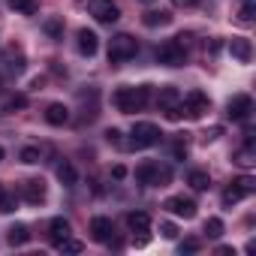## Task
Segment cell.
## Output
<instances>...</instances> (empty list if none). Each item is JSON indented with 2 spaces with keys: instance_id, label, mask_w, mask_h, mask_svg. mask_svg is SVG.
<instances>
[{
  "instance_id": "cell-25",
  "label": "cell",
  "mask_w": 256,
  "mask_h": 256,
  "mask_svg": "<svg viewBox=\"0 0 256 256\" xmlns=\"http://www.w3.org/2000/svg\"><path fill=\"white\" fill-rule=\"evenodd\" d=\"M253 16H256L253 0H238V22L241 24H253Z\"/></svg>"
},
{
  "instance_id": "cell-35",
  "label": "cell",
  "mask_w": 256,
  "mask_h": 256,
  "mask_svg": "<svg viewBox=\"0 0 256 256\" xmlns=\"http://www.w3.org/2000/svg\"><path fill=\"white\" fill-rule=\"evenodd\" d=\"M196 250H199V241H193V238L181 241V253H196Z\"/></svg>"
},
{
  "instance_id": "cell-29",
  "label": "cell",
  "mask_w": 256,
  "mask_h": 256,
  "mask_svg": "<svg viewBox=\"0 0 256 256\" xmlns=\"http://www.w3.org/2000/svg\"><path fill=\"white\" fill-rule=\"evenodd\" d=\"M205 235H208V238H220V235H223V220H220V217H208Z\"/></svg>"
},
{
  "instance_id": "cell-27",
  "label": "cell",
  "mask_w": 256,
  "mask_h": 256,
  "mask_svg": "<svg viewBox=\"0 0 256 256\" xmlns=\"http://www.w3.org/2000/svg\"><path fill=\"white\" fill-rule=\"evenodd\" d=\"M16 205H18L16 193H10L4 184H0V214H10V211H16Z\"/></svg>"
},
{
  "instance_id": "cell-16",
  "label": "cell",
  "mask_w": 256,
  "mask_h": 256,
  "mask_svg": "<svg viewBox=\"0 0 256 256\" xmlns=\"http://www.w3.org/2000/svg\"><path fill=\"white\" fill-rule=\"evenodd\" d=\"M46 120H48L52 126H64V124L70 120V108H66L64 102H52V106L46 108Z\"/></svg>"
},
{
  "instance_id": "cell-11",
  "label": "cell",
  "mask_w": 256,
  "mask_h": 256,
  "mask_svg": "<svg viewBox=\"0 0 256 256\" xmlns=\"http://www.w3.org/2000/svg\"><path fill=\"white\" fill-rule=\"evenodd\" d=\"M46 181L42 178H30V181H24L22 184V199L24 202H30V205H40V202H46Z\"/></svg>"
},
{
  "instance_id": "cell-5",
  "label": "cell",
  "mask_w": 256,
  "mask_h": 256,
  "mask_svg": "<svg viewBox=\"0 0 256 256\" xmlns=\"http://www.w3.org/2000/svg\"><path fill=\"white\" fill-rule=\"evenodd\" d=\"M157 60L163 66H184L187 64V48H184V40H166L160 48H157Z\"/></svg>"
},
{
  "instance_id": "cell-10",
  "label": "cell",
  "mask_w": 256,
  "mask_h": 256,
  "mask_svg": "<svg viewBox=\"0 0 256 256\" xmlns=\"http://www.w3.org/2000/svg\"><path fill=\"white\" fill-rule=\"evenodd\" d=\"M163 208L172 211L175 217H184V220H193V217H196V202L187 199V196H169V199L163 202Z\"/></svg>"
},
{
  "instance_id": "cell-23",
  "label": "cell",
  "mask_w": 256,
  "mask_h": 256,
  "mask_svg": "<svg viewBox=\"0 0 256 256\" xmlns=\"http://www.w3.org/2000/svg\"><path fill=\"white\" fill-rule=\"evenodd\" d=\"M187 184H190L196 193H205V190L211 187V178H208V172H202V169H193V172L187 175Z\"/></svg>"
},
{
  "instance_id": "cell-22",
  "label": "cell",
  "mask_w": 256,
  "mask_h": 256,
  "mask_svg": "<svg viewBox=\"0 0 256 256\" xmlns=\"http://www.w3.org/2000/svg\"><path fill=\"white\" fill-rule=\"evenodd\" d=\"M6 6L18 16H36L40 12V4L36 0H6Z\"/></svg>"
},
{
  "instance_id": "cell-4",
  "label": "cell",
  "mask_w": 256,
  "mask_h": 256,
  "mask_svg": "<svg viewBox=\"0 0 256 256\" xmlns=\"http://www.w3.org/2000/svg\"><path fill=\"white\" fill-rule=\"evenodd\" d=\"M181 118H190V120H199V118H205V112L211 108V100H208V94H202V90H190L187 96H181Z\"/></svg>"
},
{
  "instance_id": "cell-7",
  "label": "cell",
  "mask_w": 256,
  "mask_h": 256,
  "mask_svg": "<svg viewBox=\"0 0 256 256\" xmlns=\"http://www.w3.org/2000/svg\"><path fill=\"white\" fill-rule=\"evenodd\" d=\"M136 181L145 184V187H163V184L169 181V169H163L160 163L148 160V163H142V166L136 169Z\"/></svg>"
},
{
  "instance_id": "cell-28",
  "label": "cell",
  "mask_w": 256,
  "mask_h": 256,
  "mask_svg": "<svg viewBox=\"0 0 256 256\" xmlns=\"http://www.w3.org/2000/svg\"><path fill=\"white\" fill-rule=\"evenodd\" d=\"M18 157H22V163L36 166V163L42 160V151H40V148H22V154H18Z\"/></svg>"
},
{
  "instance_id": "cell-40",
  "label": "cell",
  "mask_w": 256,
  "mask_h": 256,
  "mask_svg": "<svg viewBox=\"0 0 256 256\" xmlns=\"http://www.w3.org/2000/svg\"><path fill=\"white\" fill-rule=\"evenodd\" d=\"M4 157H6V151H4V148H0V163H4Z\"/></svg>"
},
{
  "instance_id": "cell-20",
  "label": "cell",
  "mask_w": 256,
  "mask_h": 256,
  "mask_svg": "<svg viewBox=\"0 0 256 256\" xmlns=\"http://www.w3.org/2000/svg\"><path fill=\"white\" fill-rule=\"evenodd\" d=\"M232 163H235V166H241V169H253V166H256V151H253V145L238 148V151L232 154Z\"/></svg>"
},
{
  "instance_id": "cell-24",
  "label": "cell",
  "mask_w": 256,
  "mask_h": 256,
  "mask_svg": "<svg viewBox=\"0 0 256 256\" xmlns=\"http://www.w3.org/2000/svg\"><path fill=\"white\" fill-rule=\"evenodd\" d=\"M6 241H10L12 247H22V244H28V241H30V232H28V226H24V223H16V226L10 229Z\"/></svg>"
},
{
  "instance_id": "cell-8",
  "label": "cell",
  "mask_w": 256,
  "mask_h": 256,
  "mask_svg": "<svg viewBox=\"0 0 256 256\" xmlns=\"http://www.w3.org/2000/svg\"><path fill=\"white\" fill-rule=\"evenodd\" d=\"M88 12L100 24H114L120 18V6L114 4V0H88Z\"/></svg>"
},
{
  "instance_id": "cell-34",
  "label": "cell",
  "mask_w": 256,
  "mask_h": 256,
  "mask_svg": "<svg viewBox=\"0 0 256 256\" xmlns=\"http://www.w3.org/2000/svg\"><path fill=\"white\" fill-rule=\"evenodd\" d=\"M24 106H28V100H24V96H12V100H6L4 112H12V108H24Z\"/></svg>"
},
{
  "instance_id": "cell-30",
  "label": "cell",
  "mask_w": 256,
  "mask_h": 256,
  "mask_svg": "<svg viewBox=\"0 0 256 256\" xmlns=\"http://www.w3.org/2000/svg\"><path fill=\"white\" fill-rule=\"evenodd\" d=\"M58 250H64V253H82L84 244H82V241H72V238H64V241L58 244Z\"/></svg>"
},
{
  "instance_id": "cell-17",
  "label": "cell",
  "mask_w": 256,
  "mask_h": 256,
  "mask_svg": "<svg viewBox=\"0 0 256 256\" xmlns=\"http://www.w3.org/2000/svg\"><path fill=\"white\" fill-rule=\"evenodd\" d=\"M54 172H58V181H60L64 187H76V181H78V172H76V166H72L70 160H60Z\"/></svg>"
},
{
  "instance_id": "cell-36",
  "label": "cell",
  "mask_w": 256,
  "mask_h": 256,
  "mask_svg": "<svg viewBox=\"0 0 256 256\" xmlns=\"http://www.w3.org/2000/svg\"><path fill=\"white\" fill-rule=\"evenodd\" d=\"M196 4H199V0H172V6H178V10H190Z\"/></svg>"
},
{
  "instance_id": "cell-37",
  "label": "cell",
  "mask_w": 256,
  "mask_h": 256,
  "mask_svg": "<svg viewBox=\"0 0 256 256\" xmlns=\"http://www.w3.org/2000/svg\"><path fill=\"white\" fill-rule=\"evenodd\" d=\"M106 139H108L112 145H120V130H114V126H112V130L106 133Z\"/></svg>"
},
{
  "instance_id": "cell-39",
  "label": "cell",
  "mask_w": 256,
  "mask_h": 256,
  "mask_svg": "<svg viewBox=\"0 0 256 256\" xmlns=\"http://www.w3.org/2000/svg\"><path fill=\"white\" fill-rule=\"evenodd\" d=\"M112 175H114V178H124V175H126V169H124V166H114V169H112Z\"/></svg>"
},
{
  "instance_id": "cell-21",
  "label": "cell",
  "mask_w": 256,
  "mask_h": 256,
  "mask_svg": "<svg viewBox=\"0 0 256 256\" xmlns=\"http://www.w3.org/2000/svg\"><path fill=\"white\" fill-rule=\"evenodd\" d=\"M126 226H130L133 232H148L151 229V217L145 211H130L126 214Z\"/></svg>"
},
{
  "instance_id": "cell-41",
  "label": "cell",
  "mask_w": 256,
  "mask_h": 256,
  "mask_svg": "<svg viewBox=\"0 0 256 256\" xmlns=\"http://www.w3.org/2000/svg\"><path fill=\"white\" fill-rule=\"evenodd\" d=\"M142 4H154V0H142Z\"/></svg>"
},
{
  "instance_id": "cell-1",
  "label": "cell",
  "mask_w": 256,
  "mask_h": 256,
  "mask_svg": "<svg viewBox=\"0 0 256 256\" xmlns=\"http://www.w3.org/2000/svg\"><path fill=\"white\" fill-rule=\"evenodd\" d=\"M112 100H114L118 112H124V114L142 112V108L148 106V100H151V84H139V88H118Z\"/></svg>"
},
{
  "instance_id": "cell-33",
  "label": "cell",
  "mask_w": 256,
  "mask_h": 256,
  "mask_svg": "<svg viewBox=\"0 0 256 256\" xmlns=\"http://www.w3.org/2000/svg\"><path fill=\"white\" fill-rule=\"evenodd\" d=\"M220 136H223V126H211V130L202 133V142L208 145V142H214V139H220Z\"/></svg>"
},
{
  "instance_id": "cell-14",
  "label": "cell",
  "mask_w": 256,
  "mask_h": 256,
  "mask_svg": "<svg viewBox=\"0 0 256 256\" xmlns=\"http://www.w3.org/2000/svg\"><path fill=\"white\" fill-rule=\"evenodd\" d=\"M229 54H232L235 60H241V64H250V58H253V46H250V40H244V36H232V42H229Z\"/></svg>"
},
{
  "instance_id": "cell-3",
  "label": "cell",
  "mask_w": 256,
  "mask_h": 256,
  "mask_svg": "<svg viewBox=\"0 0 256 256\" xmlns=\"http://www.w3.org/2000/svg\"><path fill=\"white\" fill-rule=\"evenodd\" d=\"M136 52H139L136 36H130V34H118V36H112V42H108V64H124V60L136 58Z\"/></svg>"
},
{
  "instance_id": "cell-13",
  "label": "cell",
  "mask_w": 256,
  "mask_h": 256,
  "mask_svg": "<svg viewBox=\"0 0 256 256\" xmlns=\"http://www.w3.org/2000/svg\"><path fill=\"white\" fill-rule=\"evenodd\" d=\"M112 235H114V226H112L108 217H94V220H90V238H94V241L108 244Z\"/></svg>"
},
{
  "instance_id": "cell-2",
  "label": "cell",
  "mask_w": 256,
  "mask_h": 256,
  "mask_svg": "<svg viewBox=\"0 0 256 256\" xmlns=\"http://www.w3.org/2000/svg\"><path fill=\"white\" fill-rule=\"evenodd\" d=\"M160 139H163L160 126L151 124V120H139V124H133V130H130V148H136V151H142V148H154Z\"/></svg>"
},
{
  "instance_id": "cell-31",
  "label": "cell",
  "mask_w": 256,
  "mask_h": 256,
  "mask_svg": "<svg viewBox=\"0 0 256 256\" xmlns=\"http://www.w3.org/2000/svg\"><path fill=\"white\" fill-rule=\"evenodd\" d=\"M160 235H163L166 241H175V238H178V226L169 223V220H163V223H160Z\"/></svg>"
},
{
  "instance_id": "cell-12",
  "label": "cell",
  "mask_w": 256,
  "mask_h": 256,
  "mask_svg": "<svg viewBox=\"0 0 256 256\" xmlns=\"http://www.w3.org/2000/svg\"><path fill=\"white\" fill-rule=\"evenodd\" d=\"M76 46H78V54H84V58H94V54H96V48H100V36H96L94 30L82 28V30L76 34Z\"/></svg>"
},
{
  "instance_id": "cell-19",
  "label": "cell",
  "mask_w": 256,
  "mask_h": 256,
  "mask_svg": "<svg viewBox=\"0 0 256 256\" xmlns=\"http://www.w3.org/2000/svg\"><path fill=\"white\" fill-rule=\"evenodd\" d=\"M142 24L145 28H166V24H172V16L166 10H151L142 16Z\"/></svg>"
},
{
  "instance_id": "cell-6",
  "label": "cell",
  "mask_w": 256,
  "mask_h": 256,
  "mask_svg": "<svg viewBox=\"0 0 256 256\" xmlns=\"http://www.w3.org/2000/svg\"><path fill=\"white\" fill-rule=\"evenodd\" d=\"M253 193H256V181H253L250 175H241V178H235V181L223 190V205L232 208V205H238L241 199H247V196H253Z\"/></svg>"
},
{
  "instance_id": "cell-18",
  "label": "cell",
  "mask_w": 256,
  "mask_h": 256,
  "mask_svg": "<svg viewBox=\"0 0 256 256\" xmlns=\"http://www.w3.org/2000/svg\"><path fill=\"white\" fill-rule=\"evenodd\" d=\"M48 232H52V244L58 247L64 238H70V220H66V217H54V220L48 223Z\"/></svg>"
},
{
  "instance_id": "cell-26",
  "label": "cell",
  "mask_w": 256,
  "mask_h": 256,
  "mask_svg": "<svg viewBox=\"0 0 256 256\" xmlns=\"http://www.w3.org/2000/svg\"><path fill=\"white\" fill-rule=\"evenodd\" d=\"M42 30L52 36V40H64V18H58V16H52V18H46V24H42Z\"/></svg>"
},
{
  "instance_id": "cell-38",
  "label": "cell",
  "mask_w": 256,
  "mask_h": 256,
  "mask_svg": "<svg viewBox=\"0 0 256 256\" xmlns=\"http://www.w3.org/2000/svg\"><path fill=\"white\" fill-rule=\"evenodd\" d=\"M220 256H235V247H217Z\"/></svg>"
},
{
  "instance_id": "cell-15",
  "label": "cell",
  "mask_w": 256,
  "mask_h": 256,
  "mask_svg": "<svg viewBox=\"0 0 256 256\" xmlns=\"http://www.w3.org/2000/svg\"><path fill=\"white\" fill-rule=\"evenodd\" d=\"M178 102H181V90H178V88H172V84H166V88H160V96H157V106H160L163 112H169V108H178Z\"/></svg>"
},
{
  "instance_id": "cell-9",
  "label": "cell",
  "mask_w": 256,
  "mask_h": 256,
  "mask_svg": "<svg viewBox=\"0 0 256 256\" xmlns=\"http://www.w3.org/2000/svg\"><path fill=\"white\" fill-rule=\"evenodd\" d=\"M226 114H229V120H247V118L253 114V100H250V94H235V96L226 102Z\"/></svg>"
},
{
  "instance_id": "cell-32",
  "label": "cell",
  "mask_w": 256,
  "mask_h": 256,
  "mask_svg": "<svg viewBox=\"0 0 256 256\" xmlns=\"http://www.w3.org/2000/svg\"><path fill=\"white\" fill-rule=\"evenodd\" d=\"M172 154H175V160H184V157H187V139H184V136H181V139H175Z\"/></svg>"
}]
</instances>
